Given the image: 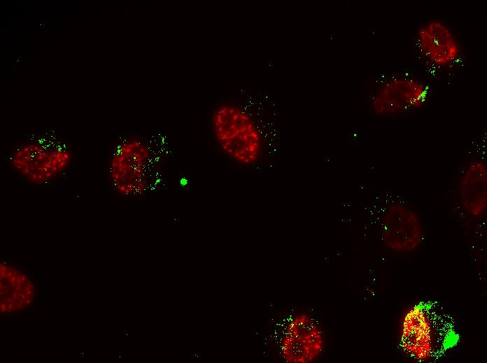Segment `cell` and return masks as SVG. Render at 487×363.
Segmentation results:
<instances>
[{
  "label": "cell",
  "mask_w": 487,
  "mask_h": 363,
  "mask_svg": "<svg viewBox=\"0 0 487 363\" xmlns=\"http://www.w3.org/2000/svg\"><path fill=\"white\" fill-rule=\"evenodd\" d=\"M211 130L223 155L243 167H251L261 159L262 134L254 117L241 105L225 102L212 112Z\"/></svg>",
  "instance_id": "obj_1"
},
{
  "label": "cell",
  "mask_w": 487,
  "mask_h": 363,
  "mask_svg": "<svg viewBox=\"0 0 487 363\" xmlns=\"http://www.w3.org/2000/svg\"><path fill=\"white\" fill-rule=\"evenodd\" d=\"M72 161V154L64 146L33 141L16 148L10 158L13 169L33 185L46 184L64 174Z\"/></svg>",
  "instance_id": "obj_2"
},
{
  "label": "cell",
  "mask_w": 487,
  "mask_h": 363,
  "mask_svg": "<svg viewBox=\"0 0 487 363\" xmlns=\"http://www.w3.org/2000/svg\"><path fill=\"white\" fill-rule=\"evenodd\" d=\"M152 154L148 145L138 138L119 144L108 163V177L113 188L125 196L143 193L148 186Z\"/></svg>",
  "instance_id": "obj_3"
},
{
  "label": "cell",
  "mask_w": 487,
  "mask_h": 363,
  "mask_svg": "<svg viewBox=\"0 0 487 363\" xmlns=\"http://www.w3.org/2000/svg\"><path fill=\"white\" fill-rule=\"evenodd\" d=\"M325 336L309 313L299 312L287 321L279 342V353L287 363H312L323 354Z\"/></svg>",
  "instance_id": "obj_4"
},
{
  "label": "cell",
  "mask_w": 487,
  "mask_h": 363,
  "mask_svg": "<svg viewBox=\"0 0 487 363\" xmlns=\"http://www.w3.org/2000/svg\"><path fill=\"white\" fill-rule=\"evenodd\" d=\"M429 90L425 83L409 76H393L380 83L370 100L374 114L395 117L416 111L425 105Z\"/></svg>",
  "instance_id": "obj_5"
},
{
  "label": "cell",
  "mask_w": 487,
  "mask_h": 363,
  "mask_svg": "<svg viewBox=\"0 0 487 363\" xmlns=\"http://www.w3.org/2000/svg\"><path fill=\"white\" fill-rule=\"evenodd\" d=\"M381 228L385 245L398 253L414 251L424 237L422 222L417 213L410 207L398 202L386 207Z\"/></svg>",
  "instance_id": "obj_6"
},
{
  "label": "cell",
  "mask_w": 487,
  "mask_h": 363,
  "mask_svg": "<svg viewBox=\"0 0 487 363\" xmlns=\"http://www.w3.org/2000/svg\"><path fill=\"white\" fill-rule=\"evenodd\" d=\"M416 40L424 59L436 67H449L461 57L459 39L452 28L440 19L423 23L417 30Z\"/></svg>",
  "instance_id": "obj_7"
},
{
  "label": "cell",
  "mask_w": 487,
  "mask_h": 363,
  "mask_svg": "<svg viewBox=\"0 0 487 363\" xmlns=\"http://www.w3.org/2000/svg\"><path fill=\"white\" fill-rule=\"evenodd\" d=\"M36 287L29 275L6 262L0 263V312L13 314L31 306Z\"/></svg>",
  "instance_id": "obj_8"
},
{
  "label": "cell",
  "mask_w": 487,
  "mask_h": 363,
  "mask_svg": "<svg viewBox=\"0 0 487 363\" xmlns=\"http://www.w3.org/2000/svg\"><path fill=\"white\" fill-rule=\"evenodd\" d=\"M458 194L465 210L472 216H481L487 206V165L481 160L472 161L458 182Z\"/></svg>",
  "instance_id": "obj_9"
}]
</instances>
